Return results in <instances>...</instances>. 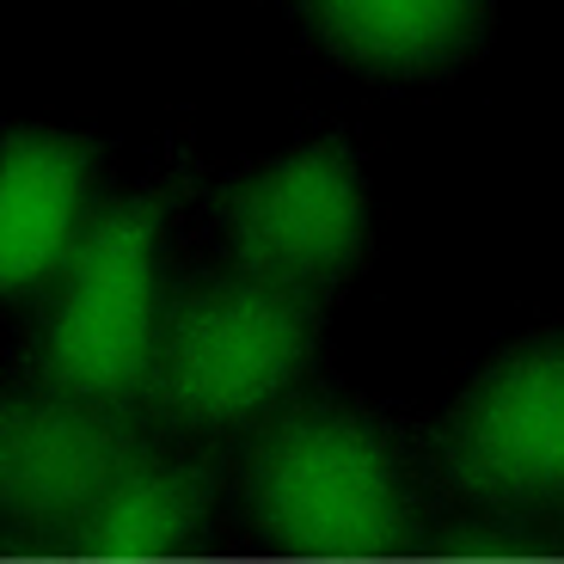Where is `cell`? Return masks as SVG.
<instances>
[{
    "mask_svg": "<svg viewBox=\"0 0 564 564\" xmlns=\"http://www.w3.org/2000/svg\"><path fill=\"white\" fill-rule=\"evenodd\" d=\"M252 516L289 564H387L405 552L411 528L393 448L344 405H295L264 430Z\"/></svg>",
    "mask_w": 564,
    "mask_h": 564,
    "instance_id": "1",
    "label": "cell"
},
{
    "mask_svg": "<svg viewBox=\"0 0 564 564\" xmlns=\"http://www.w3.org/2000/svg\"><path fill=\"white\" fill-rule=\"evenodd\" d=\"M172 191L105 203L80 234L74 258L62 264L50 319L37 338V375L50 393L86 399V405H129L154 387L160 356V227H166Z\"/></svg>",
    "mask_w": 564,
    "mask_h": 564,
    "instance_id": "2",
    "label": "cell"
},
{
    "mask_svg": "<svg viewBox=\"0 0 564 564\" xmlns=\"http://www.w3.org/2000/svg\"><path fill=\"white\" fill-rule=\"evenodd\" d=\"M313 356V295L252 270L215 276L166 313L154 399L184 430H234L276 405Z\"/></svg>",
    "mask_w": 564,
    "mask_h": 564,
    "instance_id": "3",
    "label": "cell"
},
{
    "mask_svg": "<svg viewBox=\"0 0 564 564\" xmlns=\"http://www.w3.org/2000/svg\"><path fill=\"white\" fill-rule=\"evenodd\" d=\"M135 466L141 448L111 405H86L50 387L13 393L0 411V503L13 546L62 552Z\"/></svg>",
    "mask_w": 564,
    "mask_h": 564,
    "instance_id": "4",
    "label": "cell"
},
{
    "mask_svg": "<svg viewBox=\"0 0 564 564\" xmlns=\"http://www.w3.org/2000/svg\"><path fill=\"white\" fill-rule=\"evenodd\" d=\"M221 221L240 270L319 295L362 252V178L338 135L221 191Z\"/></svg>",
    "mask_w": 564,
    "mask_h": 564,
    "instance_id": "5",
    "label": "cell"
},
{
    "mask_svg": "<svg viewBox=\"0 0 564 564\" xmlns=\"http://www.w3.org/2000/svg\"><path fill=\"white\" fill-rule=\"evenodd\" d=\"M442 473L485 503L564 497V338L509 350L442 430Z\"/></svg>",
    "mask_w": 564,
    "mask_h": 564,
    "instance_id": "6",
    "label": "cell"
},
{
    "mask_svg": "<svg viewBox=\"0 0 564 564\" xmlns=\"http://www.w3.org/2000/svg\"><path fill=\"white\" fill-rule=\"evenodd\" d=\"M93 197V148L50 129H19L0 154V289L31 295L74 258Z\"/></svg>",
    "mask_w": 564,
    "mask_h": 564,
    "instance_id": "7",
    "label": "cell"
},
{
    "mask_svg": "<svg viewBox=\"0 0 564 564\" xmlns=\"http://www.w3.org/2000/svg\"><path fill=\"white\" fill-rule=\"evenodd\" d=\"M332 50L368 74L448 68L479 37L485 0H301Z\"/></svg>",
    "mask_w": 564,
    "mask_h": 564,
    "instance_id": "8",
    "label": "cell"
},
{
    "mask_svg": "<svg viewBox=\"0 0 564 564\" xmlns=\"http://www.w3.org/2000/svg\"><path fill=\"white\" fill-rule=\"evenodd\" d=\"M209 503V473L203 466H154L141 460L111 497H105L86 528L68 540V558L80 564H172L191 552Z\"/></svg>",
    "mask_w": 564,
    "mask_h": 564,
    "instance_id": "9",
    "label": "cell"
},
{
    "mask_svg": "<svg viewBox=\"0 0 564 564\" xmlns=\"http://www.w3.org/2000/svg\"><path fill=\"white\" fill-rule=\"evenodd\" d=\"M436 564H564V552L522 528H454L436 540Z\"/></svg>",
    "mask_w": 564,
    "mask_h": 564,
    "instance_id": "10",
    "label": "cell"
}]
</instances>
